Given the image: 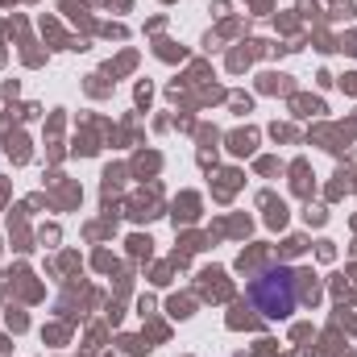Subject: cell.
I'll list each match as a JSON object with an SVG mask.
<instances>
[{
    "instance_id": "6da1fadb",
    "label": "cell",
    "mask_w": 357,
    "mask_h": 357,
    "mask_svg": "<svg viewBox=\"0 0 357 357\" xmlns=\"http://www.w3.org/2000/svg\"><path fill=\"white\" fill-rule=\"evenodd\" d=\"M250 303L266 320H287L299 303V282L291 266H266L250 278Z\"/></svg>"
}]
</instances>
